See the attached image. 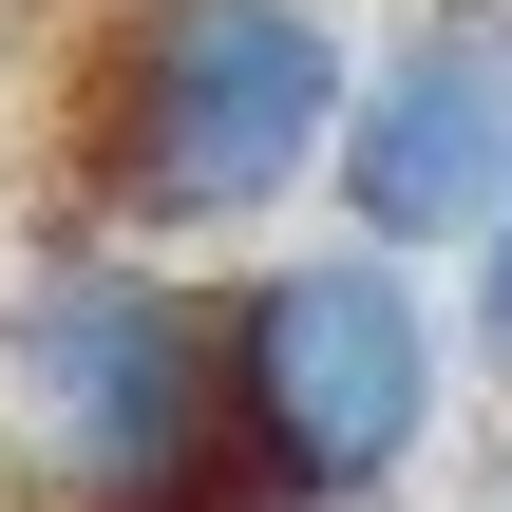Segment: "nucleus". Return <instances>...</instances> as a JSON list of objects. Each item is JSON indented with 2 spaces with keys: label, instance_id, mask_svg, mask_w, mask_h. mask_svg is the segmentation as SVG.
I'll use <instances>...</instances> for the list:
<instances>
[{
  "label": "nucleus",
  "instance_id": "f03ea898",
  "mask_svg": "<svg viewBox=\"0 0 512 512\" xmlns=\"http://www.w3.org/2000/svg\"><path fill=\"white\" fill-rule=\"evenodd\" d=\"M0 475L19 512H247L228 304L152 247H57L0 304Z\"/></svg>",
  "mask_w": 512,
  "mask_h": 512
},
{
  "label": "nucleus",
  "instance_id": "39448f33",
  "mask_svg": "<svg viewBox=\"0 0 512 512\" xmlns=\"http://www.w3.org/2000/svg\"><path fill=\"white\" fill-rule=\"evenodd\" d=\"M456 266H475V285H456V323H475V361H494V380H512V209H494V228H475V247H456Z\"/></svg>",
  "mask_w": 512,
  "mask_h": 512
},
{
  "label": "nucleus",
  "instance_id": "7ed1b4c3",
  "mask_svg": "<svg viewBox=\"0 0 512 512\" xmlns=\"http://www.w3.org/2000/svg\"><path fill=\"white\" fill-rule=\"evenodd\" d=\"M437 399H456V342L418 304L399 247H285L228 285V456L247 512H380L437 456Z\"/></svg>",
  "mask_w": 512,
  "mask_h": 512
},
{
  "label": "nucleus",
  "instance_id": "20e7f679",
  "mask_svg": "<svg viewBox=\"0 0 512 512\" xmlns=\"http://www.w3.org/2000/svg\"><path fill=\"white\" fill-rule=\"evenodd\" d=\"M342 228L437 266L512 209V0H399L361 95H342Z\"/></svg>",
  "mask_w": 512,
  "mask_h": 512
},
{
  "label": "nucleus",
  "instance_id": "f257e3e1",
  "mask_svg": "<svg viewBox=\"0 0 512 512\" xmlns=\"http://www.w3.org/2000/svg\"><path fill=\"white\" fill-rule=\"evenodd\" d=\"M361 38L323 0H114L57 76V152L95 247H228L342 171Z\"/></svg>",
  "mask_w": 512,
  "mask_h": 512
}]
</instances>
